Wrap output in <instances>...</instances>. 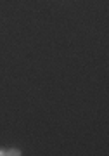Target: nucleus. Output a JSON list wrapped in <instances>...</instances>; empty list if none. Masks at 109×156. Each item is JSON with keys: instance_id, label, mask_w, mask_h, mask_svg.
<instances>
[{"instance_id": "2", "label": "nucleus", "mask_w": 109, "mask_h": 156, "mask_svg": "<svg viewBox=\"0 0 109 156\" xmlns=\"http://www.w3.org/2000/svg\"><path fill=\"white\" fill-rule=\"evenodd\" d=\"M2 154H5V151H4V149H0V156H2Z\"/></svg>"}, {"instance_id": "1", "label": "nucleus", "mask_w": 109, "mask_h": 156, "mask_svg": "<svg viewBox=\"0 0 109 156\" xmlns=\"http://www.w3.org/2000/svg\"><path fill=\"white\" fill-rule=\"evenodd\" d=\"M5 154H11V156H19L21 153H19L17 149H9V151H5Z\"/></svg>"}]
</instances>
